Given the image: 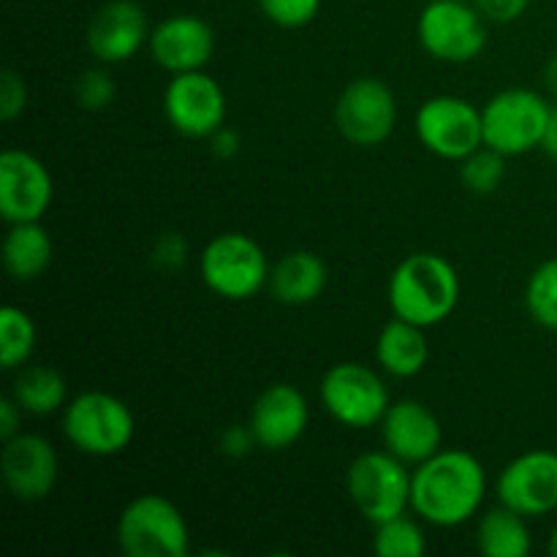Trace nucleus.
Segmentation results:
<instances>
[{
	"instance_id": "10",
	"label": "nucleus",
	"mask_w": 557,
	"mask_h": 557,
	"mask_svg": "<svg viewBox=\"0 0 557 557\" xmlns=\"http://www.w3.org/2000/svg\"><path fill=\"white\" fill-rule=\"evenodd\" d=\"M337 134L354 147H379L395 134L397 98L379 76H357L335 101Z\"/></svg>"
},
{
	"instance_id": "23",
	"label": "nucleus",
	"mask_w": 557,
	"mask_h": 557,
	"mask_svg": "<svg viewBox=\"0 0 557 557\" xmlns=\"http://www.w3.org/2000/svg\"><path fill=\"white\" fill-rule=\"evenodd\" d=\"M476 547L484 557H528L533 549L528 517L504 504L484 511L476 525Z\"/></svg>"
},
{
	"instance_id": "4",
	"label": "nucleus",
	"mask_w": 557,
	"mask_h": 557,
	"mask_svg": "<svg viewBox=\"0 0 557 557\" xmlns=\"http://www.w3.org/2000/svg\"><path fill=\"white\" fill-rule=\"evenodd\" d=\"M117 547L125 557H185L190 528L174 500L147 493L120 511Z\"/></svg>"
},
{
	"instance_id": "27",
	"label": "nucleus",
	"mask_w": 557,
	"mask_h": 557,
	"mask_svg": "<svg viewBox=\"0 0 557 557\" xmlns=\"http://www.w3.org/2000/svg\"><path fill=\"white\" fill-rule=\"evenodd\" d=\"M525 308L544 330L557 332V256L542 261L525 286Z\"/></svg>"
},
{
	"instance_id": "37",
	"label": "nucleus",
	"mask_w": 557,
	"mask_h": 557,
	"mask_svg": "<svg viewBox=\"0 0 557 557\" xmlns=\"http://www.w3.org/2000/svg\"><path fill=\"white\" fill-rule=\"evenodd\" d=\"M542 150L547 152L549 158H557V101L553 103V112H549V123H547V134H544Z\"/></svg>"
},
{
	"instance_id": "39",
	"label": "nucleus",
	"mask_w": 557,
	"mask_h": 557,
	"mask_svg": "<svg viewBox=\"0 0 557 557\" xmlns=\"http://www.w3.org/2000/svg\"><path fill=\"white\" fill-rule=\"evenodd\" d=\"M547 549H549V555L553 557H557V528L553 533H549V542H547Z\"/></svg>"
},
{
	"instance_id": "21",
	"label": "nucleus",
	"mask_w": 557,
	"mask_h": 557,
	"mask_svg": "<svg viewBox=\"0 0 557 557\" xmlns=\"http://www.w3.org/2000/svg\"><path fill=\"white\" fill-rule=\"evenodd\" d=\"M375 359L392 379H413L430 359V343L424 326L392 315L375 341Z\"/></svg>"
},
{
	"instance_id": "35",
	"label": "nucleus",
	"mask_w": 557,
	"mask_h": 557,
	"mask_svg": "<svg viewBox=\"0 0 557 557\" xmlns=\"http://www.w3.org/2000/svg\"><path fill=\"white\" fill-rule=\"evenodd\" d=\"M207 141H210L212 156L221 158V161H232V158H237L239 150H243V136L234 128H228V125L218 128Z\"/></svg>"
},
{
	"instance_id": "18",
	"label": "nucleus",
	"mask_w": 557,
	"mask_h": 557,
	"mask_svg": "<svg viewBox=\"0 0 557 557\" xmlns=\"http://www.w3.org/2000/svg\"><path fill=\"white\" fill-rule=\"evenodd\" d=\"M379 428L384 449L413 468L438 455L444 444V428L438 417L419 400L392 403Z\"/></svg>"
},
{
	"instance_id": "15",
	"label": "nucleus",
	"mask_w": 557,
	"mask_h": 557,
	"mask_svg": "<svg viewBox=\"0 0 557 557\" xmlns=\"http://www.w3.org/2000/svg\"><path fill=\"white\" fill-rule=\"evenodd\" d=\"M150 20L136 0H107L87 22V52L103 65H117L150 44Z\"/></svg>"
},
{
	"instance_id": "28",
	"label": "nucleus",
	"mask_w": 557,
	"mask_h": 557,
	"mask_svg": "<svg viewBox=\"0 0 557 557\" xmlns=\"http://www.w3.org/2000/svg\"><path fill=\"white\" fill-rule=\"evenodd\" d=\"M457 163H460L462 185L476 196L495 194L506 180V156H500L498 150L487 145H482Z\"/></svg>"
},
{
	"instance_id": "36",
	"label": "nucleus",
	"mask_w": 557,
	"mask_h": 557,
	"mask_svg": "<svg viewBox=\"0 0 557 557\" xmlns=\"http://www.w3.org/2000/svg\"><path fill=\"white\" fill-rule=\"evenodd\" d=\"M22 417H25V411L20 408V403H16L11 395L3 397V400H0V438L9 441L14 438V435H20Z\"/></svg>"
},
{
	"instance_id": "3",
	"label": "nucleus",
	"mask_w": 557,
	"mask_h": 557,
	"mask_svg": "<svg viewBox=\"0 0 557 557\" xmlns=\"http://www.w3.org/2000/svg\"><path fill=\"white\" fill-rule=\"evenodd\" d=\"M65 441L87 457H114L131 446L136 435L134 411L109 392H82L71 397L60 419Z\"/></svg>"
},
{
	"instance_id": "17",
	"label": "nucleus",
	"mask_w": 557,
	"mask_h": 557,
	"mask_svg": "<svg viewBox=\"0 0 557 557\" xmlns=\"http://www.w3.org/2000/svg\"><path fill=\"white\" fill-rule=\"evenodd\" d=\"M150 58L169 74H188L207 69L215 54V30L196 14H172L150 33Z\"/></svg>"
},
{
	"instance_id": "25",
	"label": "nucleus",
	"mask_w": 557,
	"mask_h": 557,
	"mask_svg": "<svg viewBox=\"0 0 557 557\" xmlns=\"http://www.w3.org/2000/svg\"><path fill=\"white\" fill-rule=\"evenodd\" d=\"M38 330L27 310L5 305L0 310V364L3 370H20L30 362L36 351Z\"/></svg>"
},
{
	"instance_id": "20",
	"label": "nucleus",
	"mask_w": 557,
	"mask_h": 557,
	"mask_svg": "<svg viewBox=\"0 0 557 557\" xmlns=\"http://www.w3.org/2000/svg\"><path fill=\"white\" fill-rule=\"evenodd\" d=\"M326 283H330V267L319 253L292 250L270 267L267 292L272 294L275 302L288 305V308H302V305L315 302L324 294Z\"/></svg>"
},
{
	"instance_id": "33",
	"label": "nucleus",
	"mask_w": 557,
	"mask_h": 557,
	"mask_svg": "<svg viewBox=\"0 0 557 557\" xmlns=\"http://www.w3.org/2000/svg\"><path fill=\"white\" fill-rule=\"evenodd\" d=\"M218 446H221V455L228 457V460H243L259 446V441H256L250 424H232L221 433Z\"/></svg>"
},
{
	"instance_id": "29",
	"label": "nucleus",
	"mask_w": 557,
	"mask_h": 557,
	"mask_svg": "<svg viewBox=\"0 0 557 557\" xmlns=\"http://www.w3.org/2000/svg\"><path fill=\"white\" fill-rule=\"evenodd\" d=\"M114 96H117V85L103 69H87L76 76L74 82V98L82 109L87 112H101V109L112 107Z\"/></svg>"
},
{
	"instance_id": "26",
	"label": "nucleus",
	"mask_w": 557,
	"mask_h": 557,
	"mask_svg": "<svg viewBox=\"0 0 557 557\" xmlns=\"http://www.w3.org/2000/svg\"><path fill=\"white\" fill-rule=\"evenodd\" d=\"M373 549L381 557H424L428 536H424L422 525L406 511V515H397L375 525Z\"/></svg>"
},
{
	"instance_id": "40",
	"label": "nucleus",
	"mask_w": 557,
	"mask_h": 557,
	"mask_svg": "<svg viewBox=\"0 0 557 557\" xmlns=\"http://www.w3.org/2000/svg\"><path fill=\"white\" fill-rule=\"evenodd\" d=\"M555 161H557V158H555Z\"/></svg>"
},
{
	"instance_id": "12",
	"label": "nucleus",
	"mask_w": 557,
	"mask_h": 557,
	"mask_svg": "<svg viewBox=\"0 0 557 557\" xmlns=\"http://www.w3.org/2000/svg\"><path fill=\"white\" fill-rule=\"evenodd\" d=\"M226 92L215 76L201 71L172 74L163 90V114L166 123L188 139H210L226 125Z\"/></svg>"
},
{
	"instance_id": "31",
	"label": "nucleus",
	"mask_w": 557,
	"mask_h": 557,
	"mask_svg": "<svg viewBox=\"0 0 557 557\" xmlns=\"http://www.w3.org/2000/svg\"><path fill=\"white\" fill-rule=\"evenodd\" d=\"M27 85L22 79V74L16 71H3L0 76V120L3 123H11V120L20 117L27 109Z\"/></svg>"
},
{
	"instance_id": "11",
	"label": "nucleus",
	"mask_w": 557,
	"mask_h": 557,
	"mask_svg": "<svg viewBox=\"0 0 557 557\" xmlns=\"http://www.w3.org/2000/svg\"><path fill=\"white\" fill-rule=\"evenodd\" d=\"M417 136L444 161H462L484 145L482 109L460 96H433L419 107Z\"/></svg>"
},
{
	"instance_id": "1",
	"label": "nucleus",
	"mask_w": 557,
	"mask_h": 557,
	"mask_svg": "<svg viewBox=\"0 0 557 557\" xmlns=\"http://www.w3.org/2000/svg\"><path fill=\"white\" fill-rule=\"evenodd\" d=\"M487 498V471L466 449H441L411 476V511L435 528L471 522Z\"/></svg>"
},
{
	"instance_id": "22",
	"label": "nucleus",
	"mask_w": 557,
	"mask_h": 557,
	"mask_svg": "<svg viewBox=\"0 0 557 557\" xmlns=\"http://www.w3.org/2000/svg\"><path fill=\"white\" fill-rule=\"evenodd\" d=\"M52 237L41 226V221L11 223L3 239V267L14 281H38L52 264Z\"/></svg>"
},
{
	"instance_id": "13",
	"label": "nucleus",
	"mask_w": 557,
	"mask_h": 557,
	"mask_svg": "<svg viewBox=\"0 0 557 557\" xmlns=\"http://www.w3.org/2000/svg\"><path fill=\"white\" fill-rule=\"evenodd\" d=\"M54 199V183L41 158L9 147L0 156V215L9 223L41 221Z\"/></svg>"
},
{
	"instance_id": "9",
	"label": "nucleus",
	"mask_w": 557,
	"mask_h": 557,
	"mask_svg": "<svg viewBox=\"0 0 557 557\" xmlns=\"http://www.w3.org/2000/svg\"><path fill=\"white\" fill-rule=\"evenodd\" d=\"M417 33L424 52L441 63H473L487 47V20L466 0H430Z\"/></svg>"
},
{
	"instance_id": "6",
	"label": "nucleus",
	"mask_w": 557,
	"mask_h": 557,
	"mask_svg": "<svg viewBox=\"0 0 557 557\" xmlns=\"http://www.w3.org/2000/svg\"><path fill=\"white\" fill-rule=\"evenodd\" d=\"M270 261L264 248L243 232H223L205 245L199 272L215 297L245 302L253 299L270 281Z\"/></svg>"
},
{
	"instance_id": "16",
	"label": "nucleus",
	"mask_w": 557,
	"mask_h": 557,
	"mask_svg": "<svg viewBox=\"0 0 557 557\" xmlns=\"http://www.w3.org/2000/svg\"><path fill=\"white\" fill-rule=\"evenodd\" d=\"M60 462L58 451L44 435L20 433L3 441L0 455V476L5 490L22 504L44 500L58 484Z\"/></svg>"
},
{
	"instance_id": "19",
	"label": "nucleus",
	"mask_w": 557,
	"mask_h": 557,
	"mask_svg": "<svg viewBox=\"0 0 557 557\" xmlns=\"http://www.w3.org/2000/svg\"><path fill=\"white\" fill-rule=\"evenodd\" d=\"M310 422V406L294 384H272L250 408V430L261 449L283 451L297 444Z\"/></svg>"
},
{
	"instance_id": "30",
	"label": "nucleus",
	"mask_w": 557,
	"mask_h": 557,
	"mask_svg": "<svg viewBox=\"0 0 557 557\" xmlns=\"http://www.w3.org/2000/svg\"><path fill=\"white\" fill-rule=\"evenodd\" d=\"M261 14L283 30H299L319 16L321 0H256Z\"/></svg>"
},
{
	"instance_id": "5",
	"label": "nucleus",
	"mask_w": 557,
	"mask_h": 557,
	"mask_svg": "<svg viewBox=\"0 0 557 557\" xmlns=\"http://www.w3.org/2000/svg\"><path fill=\"white\" fill-rule=\"evenodd\" d=\"M549 112L553 103L547 101V96L531 87H509L495 92L482 109L484 145L506 158L539 150L547 134Z\"/></svg>"
},
{
	"instance_id": "38",
	"label": "nucleus",
	"mask_w": 557,
	"mask_h": 557,
	"mask_svg": "<svg viewBox=\"0 0 557 557\" xmlns=\"http://www.w3.org/2000/svg\"><path fill=\"white\" fill-rule=\"evenodd\" d=\"M542 79H544V90H547V96L553 98V101H557V52L547 60V63H544Z\"/></svg>"
},
{
	"instance_id": "14",
	"label": "nucleus",
	"mask_w": 557,
	"mask_h": 557,
	"mask_svg": "<svg viewBox=\"0 0 557 557\" xmlns=\"http://www.w3.org/2000/svg\"><path fill=\"white\" fill-rule=\"evenodd\" d=\"M498 504L522 517L553 515L557 509V451L531 449L509 462L495 482Z\"/></svg>"
},
{
	"instance_id": "7",
	"label": "nucleus",
	"mask_w": 557,
	"mask_h": 557,
	"mask_svg": "<svg viewBox=\"0 0 557 557\" xmlns=\"http://www.w3.org/2000/svg\"><path fill=\"white\" fill-rule=\"evenodd\" d=\"M411 468L392 451L373 449L354 457L346 471V493L359 515L379 525L411 511Z\"/></svg>"
},
{
	"instance_id": "24",
	"label": "nucleus",
	"mask_w": 557,
	"mask_h": 557,
	"mask_svg": "<svg viewBox=\"0 0 557 557\" xmlns=\"http://www.w3.org/2000/svg\"><path fill=\"white\" fill-rule=\"evenodd\" d=\"M11 397L30 417H52L69 406V384L65 375L49 364H25L16 373Z\"/></svg>"
},
{
	"instance_id": "2",
	"label": "nucleus",
	"mask_w": 557,
	"mask_h": 557,
	"mask_svg": "<svg viewBox=\"0 0 557 557\" xmlns=\"http://www.w3.org/2000/svg\"><path fill=\"white\" fill-rule=\"evenodd\" d=\"M386 299L392 315L430 330L455 313L460 302V275L449 259L419 250L395 267L386 286Z\"/></svg>"
},
{
	"instance_id": "32",
	"label": "nucleus",
	"mask_w": 557,
	"mask_h": 557,
	"mask_svg": "<svg viewBox=\"0 0 557 557\" xmlns=\"http://www.w3.org/2000/svg\"><path fill=\"white\" fill-rule=\"evenodd\" d=\"M185 261H188V243L180 232H166L156 239L152 245V264L158 270H169V272H177L183 270Z\"/></svg>"
},
{
	"instance_id": "8",
	"label": "nucleus",
	"mask_w": 557,
	"mask_h": 557,
	"mask_svg": "<svg viewBox=\"0 0 557 557\" xmlns=\"http://www.w3.org/2000/svg\"><path fill=\"white\" fill-rule=\"evenodd\" d=\"M319 400L337 424L351 430L373 428L392 406L389 386L362 362H337L319 384Z\"/></svg>"
},
{
	"instance_id": "34",
	"label": "nucleus",
	"mask_w": 557,
	"mask_h": 557,
	"mask_svg": "<svg viewBox=\"0 0 557 557\" xmlns=\"http://www.w3.org/2000/svg\"><path fill=\"white\" fill-rule=\"evenodd\" d=\"M473 5H476L479 14L487 22H495V25H511V22H517L525 14L531 0H473Z\"/></svg>"
}]
</instances>
